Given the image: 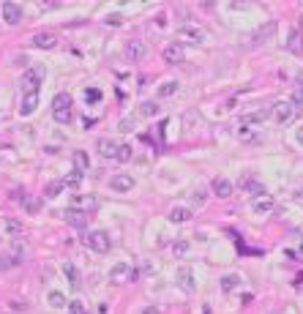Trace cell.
I'll return each mask as SVG.
<instances>
[{"label":"cell","instance_id":"cell-1","mask_svg":"<svg viewBox=\"0 0 303 314\" xmlns=\"http://www.w3.org/2000/svg\"><path fill=\"white\" fill-rule=\"evenodd\" d=\"M82 243H85V249L96 251V254H107L110 246H112V240H110V235H107L104 230H93V232H87V235L82 238Z\"/></svg>","mask_w":303,"mask_h":314},{"label":"cell","instance_id":"cell-2","mask_svg":"<svg viewBox=\"0 0 303 314\" xmlns=\"http://www.w3.org/2000/svg\"><path fill=\"white\" fill-rule=\"evenodd\" d=\"M110 282H112V284L137 282V271H134L129 263H118V265H112V271H110Z\"/></svg>","mask_w":303,"mask_h":314},{"label":"cell","instance_id":"cell-3","mask_svg":"<svg viewBox=\"0 0 303 314\" xmlns=\"http://www.w3.org/2000/svg\"><path fill=\"white\" fill-rule=\"evenodd\" d=\"M175 36H178V41H188V44L205 41V30L197 28V25H180V28L175 30Z\"/></svg>","mask_w":303,"mask_h":314},{"label":"cell","instance_id":"cell-4","mask_svg":"<svg viewBox=\"0 0 303 314\" xmlns=\"http://www.w3.org/2000/svg\"><path fill=\"white\" fill-rule=\"evenodd\" d=\"M44 82V69H28L22 74V90L25 93H38V85Z\"/></svg>","mask_w":303,"mask_h":314},{"label":"cell","instance_id":"cell-5","mask_svg":"<svg viewBox=\"0 0 303 314\" xmlns=\"http://www.w3.org/2000/svg\"><path fill=\"white\" fill-rule=\"evenodd\" d=\"M271 115H273V120L276 123H289L292 120V115H295V107H292V101H276L273 107H271Z\"/></svg>","mask_w":303,"mask_h":314},{"label":"cell","instance_id":"cell-6","mask_svg":"<svg viewBox=\"0 0 303 314\" xmlns=\"http://www.w3.org/2000/svg\"><path fill=\"white\" fill-rule=\"evenodd\" d=\"M63 219H66V224L74 227V230H85V227H87V219H90V213L77 211V208H66Z\"/></svg>","mask_w":303,"mask_h":314},{"label":"cell","instance_id":"cell-7","mask_svg":"<svg viewBox=\"0 0 303 314\" xmlns=\"http://www.w3.org/2000/svg\"><path fill=\"white\" fill-rule=\"evenodd\" d=\"M0 11H3V19L9 25H19V22H22V6L14 3V0H6V3L0 6Z\"/></svg>","mask_w":303,"mask_h":314},{"label":"cell","instance_id":"cell-8","mask_svg":"<svg viewBox=\"0 0 303 314\" xmlns=\"http://www.w3.org/2000/svg\"><path fill=\"white\" fill-rule=\"evenodd\" d=\"M110 189L112 191H120V194H123V191H131L134 189V178L126 175V172H118V175L110 178Z\"/></svg>","mask_w":303,"mask_h":314},{"label":"cell","instance_id":"cell-9","mask_svg":"<svg viewBox=\"0 0 303 314\" xmlns=\"http://www.w3.org/2000/svg\"><path fill=\"white\" fill-rule=\"evenodd\" d=\"M284 46L292 52V55H303V33H300V28H292V30L287 33Z\"/></svg>","mask_w":303,"mask_h":314},{"label":"cell","instance_id":"cell-10","mask_svg":"<svg viewBox=\"0 0 303 314\" xmlns=\"http://www.w3.org/2000/svg\"><path fill=\"white\" fill-rule=\"evenodd\" d=\"M273 36H276V22L271 19V22H265V25H262V28L251 36V44H257V46H260V44H268Z\"/></svg>","mask_w":303,"mask_h":314},{"label":"cell","instance_id":"cell-11","mask_svg":"<svg viewBox=\"0 0 303 314\" xmlns=\"http://www.w3.org/2000/svg\"><path fill=\"white\" fill-rule=\"evenodd\" d=\"M175 282L180 284V290L191 292L194 290V273H191V268H188V265H180L178 273H175Z\"/></svg>","mask_w":303,"mask_h":314},{"label":"cell","instance_id":"cell-12","mask_svg":"<svg viewBox=\"0 0 303 314\" xmlns=\"http://www.w3.org/2000/svg\"><path fill=\"white\" fill-rule=\"evenodd\" d=\"M183 60H186V52H183V46H180V44H170L164 49V63L178 66V63H183Z\"/></svg>","mask_w":303,"mask_h":314},{"label":"cell","instance_id":"cell-13","mask_svg":"<svg viewBox=\"0 0 303 314\" xmlns=\"http://www.w3.org/2000/svg\"><path fill=\"white\" fill-rule=\"evenodd\" d=\"M33 46H36V49H55L58 36L55 33H36V36H33Z\"/></svg>","mask_w":303,"mask_h":314},{"label":"cell","instance_id":"cell-14","mask_svg":"<svg viewBox=\"0 0 303 314\" xmlns=\"http://www.w3.org/2000/svg\"><path fill=\"white\" fill-rule=\"evenodd\" d=\"M38 107V93H22V101H19V115H33Z\"/></svg>","mask_w":303,"mask_h":314},{"label":"cell","instance_id":"cell-15","mask_svg":"<svg viewBox=\"0 0 303 314\" xmlns=\"http://www.w3.org/2000/svg\"><path fill=\"white\" fill-rule=\"evenodd\" d=\"M211 189H213V194H216L219 199H227V197H232V183H230L227 178H213Z\"/></svg>","mask_w":303,"mask_h":314},{"label":"cell","instance_id":"cell-16","mask_svg":"<svg viewBox=\"0 0 303 314\" xmlns=\"http://www.w3.org/2000/svg\"><path fill=\"white\" fill-rule=\"evenodd\" d=\"M251 211L257 213V216H265V213H271V211H273V197H268V194H262V197H254V202H251Z\"/></svg>","mask_w":303,"mask_h":314},{"label":"cell","instance_id":"cell-17","mask_svg":"<svg viewBox=\"0 0 303 314\" xmlns=\"http://www.w3.org/2000/svg\"><path fill=\"white\" fill-rule=\"evenodd\" d=\"M71 162H74V172H79V175H85V172L90 170V159H87L85 150H74Z\"/></svg>","mask_w":303,"mask_h":314},{"label":"cell","instance_id":"cell-18","mask_svg":"<svg viewBox=\"0 0 303 314\" xmlns=\"http://www.w3.org/2000/svg\"><path fill=\"white\" fill-rule=\"evenodd\" d=\"M71 208H77V211H85V213H93L98 208V202H96V197H82V194H77L74 197V205Z\"/></svg>","mask_w":303,"mask_h":314},{"label":"cell","instance_id":"cell-19","mask_svg":"<svg viewBox=\"0 0 303 314\" xmlns=\"http://www.w3.org/2000/svg\"><path fill=\"white\" fill-rule=\"evenodd\" d=\"M126 58H129L131 63L142 60L145 58V44L142 41H129V44H126Z\"/></svg>","mask_w":303,"mask_h":314},{"label":"cell","instance_id":"cell-20","mask_svg":"<svg viewBox=\"0 0 303 314\" xmlns=\"http://www.w3.org/2000/svg\"><path fill=\"white\" fill-rule=\"evenodd\" d=\"M63 110H71V96L69 93H58L52 98V112H63Z\"/></svg>","mask_w":303,"mask_h":314},{"label":"cell","instance_id":"cell-21","mask_svg":"<svg viewBox=\"0 0 303 314\" xmlns=\"http://www.w3.org/2000/svg\"><path fill=\"white\" fill-rule=\"evenodd\" d=\"M188 219H191V211L188 208H172L170 211V222L172 224H186Z\"/></svg>","mask_w":303,"mask_h":314},{"label":"cell","instance_id":"cell-22","mask_svg":"<svg viewBox=\"0 0 303 314\" xmlns=\"http://www.w3.org/2000/svg\"><path fill=\"white\" fill-rule=\"evenodd\" d=\"M98 150H101V156H112L115 159V153H118V142L115 139H98Z\"/></svg>","mask_w":303,"mask_h":314},{"label":"cell","instance_id":"cell-23","mask_svg":"<svg viewBox=\"0 0 303 314\" xmlns=\"http://www.w3.org/2000/svg\"><path fill=\"white\" fill-rule=\"evenodd\" d=\"M238 284H240V276H238V273H227V276L221 279V290H224V292H232Z\"/></svg>","mask_w":303,"mask_h":314},{"label":"cell","instance_id":"cell-24","mask_svg":"<svg viewBox=\"0 0 303 314\" xmlns=\"http://www.w3.org/2000/svg\"><path fill=\"white\" fill-rule=\"evenodd\" d=\"M175 93H178V82H172V79H167V82L159 85V96L161 98H170V96H175Z\"/></svg>","mask_w":303,"mask_h":314},{"label":"cell","instance_id":"cell-25","mask_svg":"<svg viewBox=\"0 0 303 314\" xmlns=\"http://www.w3.org/2000/svg\"><path fill=\"white\" fill-rule=\"evenodd\" d=\"M63 273L69 276V282H71L74 290H79V273H77V268H74L71 263H66V265H63Z\"/></svg>","mask_w":303,"mask_h":314},{"label":"cell","instance_id":"cell-26","mask_svg":"<svg viewBox=\"0 0 303 314\" xmlns=\"http://www.w3.org/2000/svg\"><path fill=\"white\" fill-rule=\"evenodd\" d=\"M60 191H63V183H60V180H52V183L44 189V197L46 199H55V197H60Z\"/></svg>","mask_w":303,"mask_h":314},{"label":"cell","instance_id":"cell-27","mask_svg":"<svg viewBox=\"0 0 303 314\" xmlns=\"http://www.w3.org/2000/svg\"><path fill=\"white\" fill-rule=\"evenodd\" d=\"M6 232H9V235H22V222H19V219H6Z\"/></svg>","mask_w":303,"mask_h":314},{"label":"cell","instance_id":"cell-28","mask_svg":"<svg viewBox=\"0 0 303 314\" xmlns=\"http://www.w3.org/2000/svg\"><path fill=\"white\" fill-rule=\"evenodd\" d=\"M131 156H134V150H131V145H118V153H115V159L118 162H131Z\"/></svg>","mask_w":303,"mask_h":314},{"label":"cell","instance_id":"cell-29","mask_svg":"<svg viewBox=\"0 0 303 314\" xmlns=\"http://www.w3.org/2000/svg\"><path fill=\"white\" fill-rule=\"evenodd\" d=\"M46 300H49V306H52V309H63V306H66V295H63V292H49V298H46Z\"/></svg>","mask_w":303,"mask_h":314},{"label":"cell","instance_id":"cell-30","mask_svg":"<svg viewBox=\"0 0 303 314\" xmlns=\"http://www.w3.org/2000/svg\"><path fill=\"white\" fill-rule=\"evenodd\" d=\"M139 112H142L145 118H153V115H159V112H161V107L156 101H145L142 107H139Z\"/></svg>","mask_w":303,"mask_h":314},{"label":"cell","instance_id":"cell-31","mask_svg":"<svg viewBox=\"0 0 303 314\" xmlns=\"http://www.w3.org/2000/svg\"><path fill=\"white\" fill-rule=\"evenodd\" d=\"M60 183H63V189H66V186H69V189H77V186L82 183V175H79V172H71V175L63 178Z\"/></svg>","mask_w":303,"mask_h":314},{"label":"cell","instance_id":"cell-32","mask_svg":"<svg viewBox=\"0 0 303 314\" xmlns=\"http://www.w3.org/2000/svg\"><path fill=\"white\" fill-rule=\"evenodd\" d=\"M85 101H87V104H98V101H101V90H98V88H87V90H85Z\"/></svg>","mask_w":303,"mask_h":314},{"label":"cell","instance_id":"cell-33","mask_svg":"<svg viewBox=\"0 0 303 314\" xmlns=\"http://www.w3.org/2000/svg\"><path fill=\"white\" fill-rule=\"evenodd\" d=\"M25 208H28V213H38V211H41V199H38V197H28V199H25Z\"/></svg>","mask_w":303,"mask_h":314},{"label":"cell","instance_id":"cell-34","mask_svg":"<svg viewBox=\"0 0 303 314\" xmlns=\"http://www.w3.org/2000/svg\"><path fill=\"white\" fill-rule=\"evenodd\" d=\"M186 251H188V243H186V240H178V243H172V254H175V257H183Z\"/></svg>","mask_w":303,"mask_h":314},{"label":"cell","instance_id":"cell-35","mask_svg":"<svg viewBox=\"0 0 303 314\" xmlns=\"http://www.w3.org/2000/svg\"><path fill=\"white\" fill-rule=\"evenodd\" d=\"M289 101H292V107H295V110H298V107H303V88H298V90H295Z\"/></svg>","mask_w":303,"mask_h":314},{"label":"cell","instance_id":"cell-36","mask_svg":"<svg viewBox=\"0 0 303 314\" xmlns=\"http://www.w3.org/2000/svg\"><path fill=\"white\" fill-rule=\"evenodd\" d=\"M69 314H87L85 306L79 303V300H74V303H69Z\"/></svg>","mask_w":303,"mask_h":314},{"label":"cell","instance_id":"cell-37","mask_svg":"<svg viewBox=\"0 0 303 314\" xmlns=\"http://www.w3.org/2000/svg\"><path fill=\"white\" fill-rule=\"evenodd\" d=\"M120 22H123V19H120V14H112L110 19H107V25H120Z\"/></svg>","mask_w":303,"mask_h":314},{"label":"cell","instance_id":"cell-38","mask_svg":"<svg viewBox=\"0 0 303 314\" xmlns=\"http://www.w3.org/2000/svg\"><path fill=\"white\" fill-rule=\"evenodd\" d=\"M194 202H197V205H202V202H205V197H202V191H197V194H194Z\"/></svg>","mask_w":303,"mask_h":314},{"label":"cell","instance_id":"cell-39","mask_svg":"<svg viewBox=\"0 0 303 314\" xmlns=\"http://www.w3.org/2000/svg\"><path fill=\"white\" fill-rule=\"evenodd\" d=\"M298 142H303V126L298 129Z\"/></svg>","mask_w":303,"mask_h":314},{"label":"cell","instance_id":"cell-40","mask_svg":"<svg viewBox=\"0 0 303 314\" xmlns=\"http://www.w3.org/2000/svg\"><path fill=\"white\" fill-rule=\"evenodd\" d=\"M298 85H300V88H303V71H300V74H298Z\"/></svg>","mask_w":303,"mask_h":314},{"label":"cell","instance_id":"cell-41","mask_svg":"<svg viewBox=\"0 0 303 314\" xmlns=\"http://www.w3.org/2000/svg\"><path fill=\"white\" fill-rule=\"evenodd\" d=\"M298 197L303 199V183H300V189H298Z\"/></svg>","mask_w":303,"mask_h":314},{"label":"cell","instance_id":"cell-42","mask_svg":"<svg viewBox=\"0 0 303 314\" xmlns=\"http://www.w3.org/2000/svg\"><path fill=\"white\" fill-rule=\"evenodd\" d=\"M202 314H211V309H205V311H202Z\"/></svg>","mask_w":303,"mask_h":314},{"label":"cell","instance_id":"cell-43","mask_svg":"<svg viewBox=\"0 0 303 314\" xmlns=\"http://www.w3.org/2000/svg\"><path fill=\"white\" fill-rule=\"evenodd\" d=\"M300 33H303V19H300Z\"/></svg>","mask_w":303,"mask_h":314},{"label":"cell","instance_id":"cell-44","mask_svg":"<svg viewBox=\"0 0 303 314\" xmlns=\"http://www.w3.org/2000/svg\"><path fill=\"white\" fill-rule=\"evenodd\" d=\"M300 251H303V249H300Z\"/></svg>","mask_w":303,"mask_h":314}]
</instances>
